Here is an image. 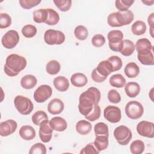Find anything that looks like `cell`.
<instances>
[{
  "label": "cell",
  "instance_id": "6da1fadb",
  "mask_svg": "<svg viewBox=\"0 0 154 154\" xmlns=\"http://www.w3.org/2000/svg\"><path fill=\"white\" fill-rule=\"evenodd\" d=\"M100 92L96 87H90L82 93L79 97L78 109L82 116H87L93 109L96 104L100 100Z\"/></svg>",
  "mask_w": 154,
  "mask_h": 154
},
{
  "label": "cell",
  "instance_id": "7a4b0ae2",
  "mask_svg": "<svg viewBox=\"0 0 154 154\" xmlns=\"http://www.w3.org/2000/svg\"><path fill=\"white\" fill-rule=\"evenodd\" d=\"M26 58L21 55L12 54L7 56L4 67L5 73L11 77L16 76L26 66Z\"/></svg>",
  "mask_w": 154,
  "mask_h": 154
},
{
  "label": "cell",
  "instance_id": "3957f363",
  "mask_svg": "<svg viewBox=\"0 0 154 154\" xmlns=\"http://www.w3.org/2000/svg\"><path fill=\"white\" fill-rule=\"evenodd\" d=\"M134 16L132 11H117L109 14L107 17L108 24L111 27H120L130 24L134 20Z\"/></svg>",
  "mask_w": 154,
  "mask_h": 154
},
{
  "label": "cell",
  "instance_id": "277c9868",
  "mask_svg": "<svg viewBox=\"0 0 154 154\" xmlns=\"http://www.w3.org/2000/svg\"><path fill=\"white\" fill-rule=\"evenodd\" d=\"M112 72H113V69L111 64L108 60H103L100 61L97 67L93 70L91 78L96 82H102Z\"/></svg>",
  "mask_w": 154,
  "mask_h": 154
},
{
  "label": "cell",
  "instance_id": "5b68a950",
  "mask_svg": "<svg viewBox=\"0 0 154 154\" xmlns=\"http://www.w3.org/2000/svg\"><path fill=\"white\" fill-rule=\"evenodd\" d=\"M108 45L111 50L120 52L123 46V33L120 30H111L107 35Z\"/></svg>",
  "mask_w": 154,
  "mask_h": 154
},
{
  "label": "cell",
  "instance_id": "8992f818",
  "mask_svg": "<svg viewBox=\"0 0 154 154\" xmlns=\"http://www.w3.org/2000/svg\"><path fill=\"white\" fill-rule=\"evenodd\" d=\"M14 104L17 111L22 115L29 114L34 108L32 101L29 98L22 95H18L15 97Z\"/></svg>",
  "mask_w": 154,
  "mask_h": 154
},
{
  "label": "cell",
  "instance_id": "52a82bcc",
  "mask_svg": "<svg viewBox=\"0 0 154 154\" xmlns=\"http://www.w3.org/2000/svg\"><path fill=\"white\" fill-rule=\"evenodd\" d=\"M125 110L127 117L133 120L140 119L144 112L143 105L137 100H131L128 102Z\"/></svg>",
  "mask_w": 154,
  "mask_h": 154
},
{
  "label": "cell",
  "instance_id": "ba28073f",
  "mask_svg": "<svg viewBox=\"0 0 154 154\" xmlns=\"http://www.w3.org/2000/svg\"><path fill=\"white\" fill-rule=\"evenodd\" d=\"M113 135L117 142L122 146L127 145L132 137L131 131L125 125H120L117 127L114 131Z\"/></svg>",
  "mask_w": 154,
  "mask_h": 154
},
{
  "label": "cell",
  "instance_id": "9c48e42d",
  "mask_svg": "<svg viewBox=\"0 0 154 154\" xmlns=\"http://www.w3.org/2000/svg\"><path fill=\"white\" fill-rule=\"evenodd\" d=\"M65 39V35L61 31L50 29L46 30L44 34V40L49 45H61Z\"/></svg>",
  "mask_w": 154,
  "mask_h": 154
},
{
  "label": "cell",
  "instance_id": "30bf717a",
  "mask_svg": "<svg viewBox=\"0 0 154 154\" xmlns=\"http://www.w3.org/2000/svg\"><path fill=\"white\" fill-rule=\"evenodd\" d=\"M19 35L15 30L8 31L2 37L1 43L2 46L7 49H11L16 46L19 42Z\"/></svg>",
  "mask_w": 154,
  "mask_h": 154
},
{
  "label": "cell",
  "instance_id": "8fae6325",
  "mask_svg": "<svg viewBox=\"0 0 154 154\" xmlns=\"http://www.w3.org/2000/svg\"><path fill=\"white\" fill-rule=\"evenodd\" d=\"M104 118L110 123H116L120 121L122 114L120 109L113 105L107 106L103 110Z\"/></svg>",
  "mask_w": 154,
  "mask_h": 154
},
{
  "label": "cell",
  "instance_id": "7c38bea8",
  "mask_svg": "<svg viewBox=\"0 0 154 154\" xmlns=\"http://www.w3.org/2000/svg\"><path fill=\"white\" fill-rule=\"evenodd\" d=\"M138 134L144 137L153 138L154 137V124L153 122L143 120L137 125Z\"/></svg>",
  "mask_w": 154,
  "mask_h": 154
},
{
  "label": "cell",
  "instance_id": "4fadbf2b",
  "mask_svg": "<svg viewBox=\"0 0 154 154\" xmlns=\"http://www.w3.org/2000/svg\"><path fill=\"white\" fill-rule=\"evenodd\" d=\"M52 88L48 85L39 86L34 93V99L37 103H43L47 100L52 95Z\"/></svg>",
  "mask_w": 154,
  "mask_h": 154
},
{
  "label": "cell",
  "instance_id": "5bb4252c",
  "mask_svg": "<svg viewBox=\"0 0 154 154\" xmlns=\"http://www.w3.org/2000/svg\"><path fill=\"white\" fill-rule=\"evenodd\" d=\"M39 128V137L43 143H48L51 141L53 129L49 125L48 120L42 122Z\"/></svg>",
  "mask_w": 154,
  "mask_h": 154
},
{
  "label": "cell",
  "instance_id": "9a60e30c",
  "mask_svg": "<svg viewBox=\"0 0 154 154\" xmlns=\"http://www.w3.org/2000/svg\"><path fill=\"white\" fill-rule=\"evenodd\" d=\"M17 128V123L12 119L7 120L0 123V135L7 137L13 134Z\"/></svg>",
  "mask_w": 154,
  "mask_h": 154
},
{
  "label": "cell",
  "instance_id": "2e32d148",
  "mask_svg": "<svg viewBox=\"0 0 154 154\" xmlns=\"http://www.w3.org/2000/svg\"><path fill=\"white\" fill-rule=\"evenodd\" d=\"M64 108L63 102L58 98L52 99L48 105V112L53 115H57L63 112Z\"/></svg>",
  "mask_w": 154,
  "mask_h": 154
},
{
  "label": "cell",
  "instance_id": "e0dca14e",
  "mask_svg": "<svg viewBox=\"0 0 154 154\" xmlns=\"http://www.w3.org/2000/svg\"><path fill=\"white\" fill-rule=\"evenodd\" d=\"M49 122L52 129L55 131L63 132L67 128V122L61 117H54Z\"/></svg>",
  "mask_w": 154,
  "mask_h": 154
},
{
  "label": "cell",
  "instance_id": "ac0fdd59",
  "mask_svg": "<svg viewBox=\"0 0 154 154\" xmlns=\"http://www.w3.org/2000/svg\"><path fill=\"white\" fill-rule=\"evenodd\" d=\"M138 60L143 65L153 66L154 64V57L153 50L138 53Z\"/></svg>",
  "mask_w": 154,
  "mask_h": 154
},
{
  "label": "cell",
  "instance_id": "d6986e66",
  "mask_svg": "<svg viewBox=\"0 0 154 154\" xmlns=\"http://www.w3.org/2000/svg\"><path fill=\"white\" fill-rule=\"evenodd\" d=\"M19 134L22 139L26 141L34 139L36 135L35 131L34 128L29 125L22 126L19 129Z\"/></svg>",
  "mask_w": 154,
  "mask_h": 154
},
{
  "label": "cell",
  "instance_id": "ffe728a7",
  "mask_svg": "<svg viewBox=\"0 0 154 154\" xmlns=\"http://www.w3.org/2000/svg\"><path fill=\"white\" fill-rule=\"evenodd\" d=\"M53 83L56 90L61 92L67 91L70 85L68 79L63 76H58L55 78Z\"/></svg>",
  "mask_w": 154,
  "mask_h": 154
},
{
  "label": "cell",
  "instance_id": "44dd1931",
  "mask_svg": "<svg viewBox=\"0 0 154 154\" xmlns=\"http://www.w3.org/2000/svg\"><path fill=\"white\" fill-rule=\"evenodd\" d=\"M125 91L128 97H135L140 92V86L137 82H129L125 85Z\"/></svg>",
  "mask_w": 154,
  "mask_h": 154
},
{
  "label": "cell",
  "instance_id": "7402d4cb",
  "mask_svg": "<svg viewBox=\"0 0 154 154\" xmlns=\"http://www.w3.org/2000/svg\"><path fill=\"white\" fill-rule=\"evenodd\" d=\"M70 82L76 87H82L87 84L88 79L84 74L82 73H75L72 75Z\"/></svg>",
  "mask_w": 154,
  "mask_h": 154
},
{
  "label": "cell",
  "instance_id": "603a6c76",
  "mask_svg": "<svg viewBox=\"0 0 154 154\" xmlns=\"http://www.w3.org/2000/svg\"><path fill=\"white\" fill-rule=\"evenodd\" d=\"M76 132L82 135H85L88 134L92 129L91 124L85 120H81L78 121L75 126Z\"/></svg>",
  "mask_w": 154,
  "mask_h": 154
},
{
  "label": "cell",
  "instance_id": "cb8c5ba5",
  "mask_svg": "<svg viewBox=\"0 0 154 154\" xmlns=\"http://www.w3.org/2000/svg\"><path fill=\"white\" fill-rule=\"evenodd\" d=\"M135 46L138 53L147 51H152L153 48V46H152L150 41H149V40L146 38L138 39L137 41Z\"/></svg>",
  "mask_w": 154,
  "mask_h": 154
},
{
  "label": "cell",
  "instance_id": "d4e9b609",
  "mask_svg": "<svg viewBox=\"0 0 154 154\" xmlns=\"http://www.w3.org/2000/svg\"><path fill=\"white\" fill-rule=\"evenodd\" d=\"M124 73L129 78H136L140 73V67L134 62H130L128 63L125 69Z\"/></svg>",
  "mask_w": 154,
  "mask_h": 154
},
{
  "label": "cell",
  "instance_id": "484cf974",
  "mask_svg": "<svg viewBox=\"0 0 154 154\" xmlns=\"http://www.w3.org/2000/svg\"><path fill=\"white\" fill-rule=\"evenodd\" d=\"M37 83L36 77L32 75H26L22 78L20 80V85L22 88L30 90L33 88Z\"/></svg>",
  "mask_w": 154,
  "mask_h": 154
},
{
  "label": "cell",
  "instance_id": "4316f807",
  "mask_svg": "<svg viewBox=\"0 0 154 154\" xmlns=\"http://www.w3.org/2000/svg\"><path fill=\"white\" fill-rule=\"evenodd\" d=\"M93 144L96 149L99 151L101 152L105 150L109 144L108 137L106 135H97L96 136Z\"/></svg>",
  "mask_w": 154,
  "mask_h": 154
},
{
  "label": "cell",
  "instance_id": "83f0119b",
  "mask_svg": "<svg viewBox=\"0 0 154 154\" xmlns=\"http://www.w3.org/2000/svg\"><path fill=\"white\" fill-rule=\"evenodd\" d=\"M109 82L113 87L122 88L126 84V79L121 74H115L109 78Z\"/></svg>",
  "mask_w": 154,
  "mask_h": 154
},
{
  "label": "cell",
  "instance_id": "f1b7e54d",
  "mask_svg": "<svg viewBox=\"0 0 154 154\" xmlns=\"http://www.w3.org/2000/svg\"><path fill=\"white\" fill-rule=\"evenodd\" d=\"M48 8H40L33 12V20L37 23H45L48 19Z\"/></svg>",
  "mask_w": 154,
  "mask_h": 154
},
{
  "label": "cell",
  "instance_id": "f546056e",
  "mask_svg": "<svg viewBox=\"0 0 154 154\" xmlns=\"http://www.w3.org/2000/svg\"><path fill=\"white\" fill-rule=\"evenodd\" d=\"M123 46L120 51V53L125 56V57H129L131 55L135 49V46L133 42H132L130 40L125 39L123 40Z\"/></svg>",
  "mask_w": 154,
  "mask_h": 154
},
{
  "label": "cell",
  "instance_id": "4dcf8cb0",
  "mask_svg": "<svg viewBox=\"0 0 154 154\" xmlns=\"http://www.w3.org/2000/svg\"><path fill=\"white\" fill-rule=\"evenodd\" d=\"M147 29L146 23L142 20H137L131 26L132 32L136 35H141L144 34Z\"/></svg>",
  "mask_w": 154,
  "mask_h": 154
},
{
  "label": "cell",
  "instance_id": "1f68e13d",
  "mask_svg": "<svg viewBox=\"0 0 154 154\" xmlns=\"http://www.w3.org/2000/svg\"><path fill=\"white\" fill-rule=\"evenodd\" d=\"M61 69V65L60 63L55 60L49 61L46 66V72L51 75H54L59 73Z\"/></svg>",
  "mask_w": 154,
  "mask_h": 154
},
{
  "label": "cell",
  "instance_id": "d6a6232c",
  "mask_svg": "<svg viewBox=\"0 0 154 154\" xmlns=\"http://www.w3.org/2000/svg\"><path fill=\"white\" fill-rule=\"evenodd\" d=\"M145 149L144 143L140 140L134 141L130 145V151L132 154H141Z\"/></svg>",
  "mask_w": 154,
  "mask_h": 154
},
{
  "label": "cell",
  "instance_id": "836d02e7",
  "mask_svg": "<svg viewBox=\"0 0 154 154\" xmlns=\"http://www.w3.org/2000/svg\"><path fill=\"white\" fill-rule=\"evenodd\" d=\"M48 19L45 22L48 25H55L57 24L60 20L59 14L52 8H48Z\"/></svg>",
  "mask_w": 154,
  "mask_h": 154
},
{
  "label": "cell",
  "instance_id": "e575fe53",
  "mask_svg": "<svg viewBox=\"0 0 154 154\" xmlns=\"http://www.w3.org/2000/svg\"><path fill=\"white\" fill-rule=\"evenodd\" d=\"M74 34L75 37L79 40H85L88 35V29L83 25H78L75 28Z\"/></svg>",
  "mask_w": 154,
  "mask_h": 154
},
{
  "label": "cell",
  "instance_id": "d590c367",
  "mask_svg": "<svg viewBox=\"0 0 154 154\" xmlns=\"http://www.w3.org/2000/svg\"><path fill=\"white\" fill-rule=\"evenodd\" d=\"M31 120L34 125L39 126L42 122L46 120H48V117L45 111L38 110L32 116Z\"/></svg>",
  "mask_w": 154,
  "mask_h": 154
},
{
  "label": "cell",
  "instance_id": "8d00e7d4",
  "mask_svg": "<svg viewBox=\"0 0 154 154\" xmlns=\"http://www.w3.org/2000/svg\"><path fill=\"white\" fill-rule=\"evenodd\" d=\"M94 131L96 136L97 135H109L108 125L103 122H99L94 125Z\"/></svg>",
  "mask_w": 154,
  "mask_h": 154
},
{
  "label": "cell",
  "instance_id": "74e56055",
  "mask_svg": "<svg viewBox=\"0 0 154 154\" xmlns=\"http://www.w3.org/2000/svg\"><path fill=\"white\" fill-rule=\"evenodd\" d=\"M134 2V1L132 0H117L115 1V6L119 11L123 12L128 10Z\"/></svg>",
  "mask_w": 154,
  "mask_h": 154
},
{
  "label": "cell",
  "instance_id": "f35d334b",
  "mask_svg": "<svg viewBox=\"0 0 154 154\" xmlns=\"http://www.w3.org/2000/svg\"><path fill=\"white\" fill-rule=\"evenodd\" d=\"M22 33L26 38H32L35 35L37 32V28L32 25H26L22 28Z\"/></svg>",
  "mask_w": 154,
  "mask_h": 154
},
{
  "label": "cell",
  "instance_id": "ab89813d",
  "mask_svg": "<svg viewBox=\"0 0 154 154\" xmlns=\"http://www.w3.org/2000/svg\"><path fill=\"white\" fill-rule=\"evenodd\" d=\"M53 2L56 7L63 12L69 11L72 6L71 0H54Z\"/></svg>",
  "mask_w": 154,
  "mask_h": 154
},
{
  "label": "cell",
  "instance_id": "60d3db41",
  "mask_svg": "<svg viewBox=\"0 0 154 154\" xmlns=\"http://www.w3.org/2000/svg\"><path fill=\"white\" fill-rule=\"evenodd\" d=\"M100 112L101 111L100 106L98 104H96L94 105L91 111L87 116H85V118L90 122H94L100 117Z\"/></svg>",
  "mask_w": 154,
  "mask_h": 154
},
{
  "label": "cell",
  "instance_id": "b9f144b4",
  "mask_svg": "<svg viewBox=\"0 0 154 154\" xmlns=\"http://www.w3.org/2000/svg\"><path fill=\"white\" fill-rule=\"evenodd\" d=\"M112 65L113 72H116L119 70L122 66H123V61L118 56L112 55L109 57L107 60Z\"/></svg>",
  "mask_w": 154,
  "mask_h": 154
},
{
  "label": "cell",
  "instance_id": "7bdbcfd3",
  "mask_svg": "<svg viewBox=\"0 0 154 154\" xmlns=\"http://www.w3.org/2000/svg\"><path fill=\"white\" fill-rule=\"evenodd\" d=\"M29 154H46V147L43 143H37L31 146L29 151Z\"/></svg>",
  "mask_w": 154,
  "mask_h": 154
},
{
  "label": "cell",
  "instance_id": "ee69618b",
  "mask_svg": "<svg viewBox=\"0 0 154 154\" xmlns=\"http://www.w3.org/2000/svg\"><path fill=\"white\" fill-rule=\"evenodd\" d=\"M11 24V18L9 14L5 13L0 14V28L4 29L9 27Z\"/></svg>",
  "mask_w": 154,
  "mask_h": 154
},
{
  "label": "cell",
  "instance_id": "f6af8a7d",
  "mask_svg": "<svg viewBox=\"0 0 154 154\" xmlns=\"http://www.w3.org/2000/svg\"><path fill=\"white\" fill-rule=\"evenodd\" d=\"M42 1L40 0H19L20 6L24 9H30L38 5Z\"/></svg>",
  "mask_w": 154,
  "mask_h": 154
},
{
  "label": "cell",
  "instance_id": "bcb514c9",
  "mask_svg": "<svg viewBox=\"0 0 154 154\" xmlns=\"http://www.w3.org/2000/svg\"><path fill=\"white\" fill-rule=\"evenodd\" d=\"M91 43L96 48H100L105 43V38L102 34H95L91 38Z\"/></svg>",
  "mask_w": 154,
  "mask_h": 154
},
{
  "label": "cell",
  "instance_id": "7dc6e473",
  "mask_svg": "<svg viewBox=\"0 0 154 154\" xmlns=\"http://www.w3.org/2000/svg\"><path fill=\"white\" fill-rule=\"evenodd\" d=\"M108 99L112 103H118L121 101V96L116 90H110L108 93Z\"/></svg>",
  "mask_w": 154,
  "mask_h": 154
},
{
  "label": "cell",
  "instance_id": "c3c4849f",
  "mask_svg": "<svg viewBox=\"0 0 154 154\" xmlns=\"http://www.w3.org/2000/svg\"><path fill=\"white\" fill-rule=\"evenodd\" d=\"M100 152H99L96 147H94L93 143H89L87 144L83 149H81L80 153L81 154H98Z\"/></svg>",
  "mask_w": 154,
  "mask_h": 154
},
{
  "label": "cell",
  "instance_id": "681fc988",
  "mask_svg": "<svg viewBox=\"0 0 154 154\" xmlns=\"http://www.w3.org/2000/svg\"><path fill=\"white\" fill-rule=\"evenodd\" d=\"M153 15L154 13H151L149 17H148V19H147V22L149 25H150V35L152 36V37H153Z\"/></svg>",
  "mask_w": 154,
  "mask_h": 154
},
{
  "label": "cell",
  "instance_id": "f907efd6",
  "mask_svg": "<svg viewBox=\"0 0 154 154\" xmlns=\"http://www.w3.org/2000/svg\"><path fill=\"white\" fill-rule=\"evenodd\" d=\"M142 2L146 5H152L153 4L154 1H142Z\"/></svg>",
  "mask_w": 154,
  "mask_h": 154
}]
</instances>
